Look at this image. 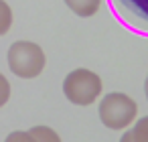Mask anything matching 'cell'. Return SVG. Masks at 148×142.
<instances>
[{
	"label": "cell",
	"instance_id": "6da1fadb",
	"mask_svg": "<svg viewBox=\"0 0 148 142\" xmlns=\"http://www.w3.org/2000/svg\"><path fill=\"white\" fill-rule=\"evenodd\" d=\"M8 69L21 79H35L45 71L47 55L41 45L33 41H14L6 51Z\"/></svg>",
	"mask_w": 148,
	"mask_h": 142
},
{
	"label": "cell",
	"instance_id": "7a4b0ae2",
	"mask_svg": "<svg viewBox=\"0 0 148 142\" xmlns=\"http://www.w3.org/2000/svg\"><path fill=\"white\" fill-rule=\"evenodd\" d=\"M61 87H63V95L69 99V104L87 108L99 99L103 83L95 71L85 69V67H77L65 75Z\"/></svg>",
	"mask_w": 148,
	"mask_h": 142
},
{
	"label": "cell",
	"instance_id": "3957f363",
	"mask_svg": "<svg viewBox=\"0 0 148 142\" xmlns=\"http://www.w3.org/2000/svg\"><path fill=\"white\" fill-rule=\"evenodd\" d=\"M136 114H138L136 99H132L128 93H122V91L106 93L97 104V116L101 124L110 130H124L132 126V122L136 120Z\"/></svg>",
	"mask_w": 148,
	"mask_h": 142
},
{
	"label": "cell",
	"instance_id": "277c9868",
	"mask_svg": "<svg viewBox=\"0 0 148 142\" xmlns=\"http://www.w3.org/2000/svg\"><path fill=\"white\" fill-rule=\"evenodd\" d=\"M112 12L134 33L148 35V0H108Z\"/></svg>",
	"mask_w": 148,
	"mask_h": 142
},
{
	"label": "cell",
	"instance_id": "5b68a950",
	"mask_svg": "<svg viewBox=\"0 0 148 142\" xmlns=\"http://www.w3.org/2000/svg\"><path fill=\"white\" fill-rule=\"evenodd\" d=\"M63 2L73 14H77L81 19L93 16L101 6V0H63Z\"/></svg>",
	"mask_w": 148,
	"mask_h": 142
},
{
	"label": "cell",
	"instance_id": "8992f818",
	"mask_svg": "<svg viewBox=\"0 0 148 142\" xmlns=\"http://www.w3.org/2000/svg\"><path fill=\"white\" fill-rule=\"evenodd\" d=\"M29 134H31L33 142H63L61 136H59L51 126H45V124L33 126V128L29 130Z\"/></svg>",
	"mask_w": 148,
	"mask_h": 142
},
{
	"label": "cell",
	"instance_id": "52a82bcc",
	"mask_svg": "<svg viewBox=\"0 0 148 142\" xmlns=\"http://www.w3.org/2000/svg\"><path fill=\"white\" fill-rule=\"evenodd\" d=\"M12 8L6 0H0V37L6 35L12 27Z\"/></svg>",
	"mask_w": 148,
	"mask_h": 142
},
{
	"label": "cell",
	"instance_id": "ba28073f",
	"mask_svg": "<svg viewBox=\"0 0 148 142\" xmlns=\"http://www.w3.org/2000/svg\"><path fill=\"white\" fill-rule=\"evenodd\" d=\"M134 126L130 128V134L134 142H148V116H142L140 120L132 122Z\"/></svg>",
	"mask_w": 148,
	"mask_h": 142
},
{
	"label": "cell",
	"instance_id": "9c48e42d",
	"mask_svg": "<svg viewBox=\"0 0 148 142\" xmlns=\"http://www.w3.org/2000/svg\"><path fill=\"white\" fill-rule=\"evenodd\" d=\"M10 93H12V87H10V81L4 77V73H0V108H4L10 99Z\"/></svg>",
	"mask_w": 148,
	"mask_h": 142
},
{
	"label": "cell",
	"instance_id": "30bf717a",
	"mask_svg": "<svg viewBox=\"0 0 148 142\" xmlns=\"http://www.w3.org/2000/svg\"><path fill=\"white\" fill-rule=\"evenodd\" d=\"M4 142H33V138H31L29 130H14L4 138Z\"/></svg>",
	"mask_w": 148,
	"mask_h": 142
},
{
	"label": "cell",
	"instance_id": "8fae6325",
	"mask_svg": "<svg viewBox=\"0 0 148 142\" xmlns=\"http://www.w3.org/2000/svg\"><path fill=\"white\" fill-rule=\"evenodd\" d=\"M120 142H134V138H132V134H130V130L122 134V138H120Z\"/></svg>",
	"mask_w": 148,
	"mask_h": 142
},
{
	"label": "cell",
	"instance_id": "7c38bea8",
	"mask_svg": "<svg viewBox=\"0 0 148 142\" xmlns=\"http://www.w3.org/2000/svg\"><path fill=\"white\" fill-rule=\"evenodd\" d=\"M144 95L148 99V73H146V79H144Z\"/></svg>",
	"mask_w": 148,
	"mask_h": 142
}]
</instances>
